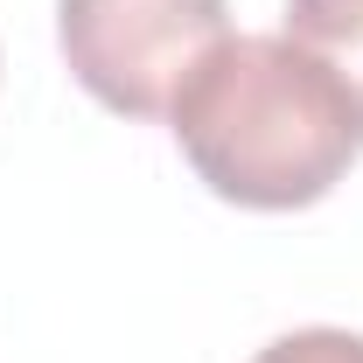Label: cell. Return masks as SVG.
<instances>
[{
    "instance_id": "6da1fadb",
    "label": "cell",
    "mask_w": 363,
    "mask_h": 363,
    "mask_svg": "<svg viewBox=\"0 0 363 363\" xmlns=\"http://www.w3.org/2000/svg\"><path fill=\"white\" fill-rule=\"evenodd\" d=\"M175 147L238 210H308L363 154V105L286 35H224L168 105Z\"/></svg>"
},
{
    "instance_id": "7a4b0ae2",
    "label": "cell",
    "mask_w": 363,
    "mask_h": 363,
    "mask_svg": "<svg viewBox=\"0 0 363 363\" xmlns=\"http://www.w3.org/2000/svg\"><path fill=\"white\" fill-rule=\"evenodd\" d=\"M224 35V0H56V43L70 77L126 119H168L182 77Z\"/></svg>"
},
{
    "instance_id": "3957f363",
    "label": "cell",
    "mask_w": 363,
    "mask_h": 363,
    "mask_svg": "<svg viewBox=\"0 0 363 363\" xmlns=\"http://www.w3.org/2000/svg\"><path fill=\"white\" fill-rule=\"evenodd\" d=\"M286 43L321 56L363 105V0H286Z\"/></svg>"
},
{
    "instance_id": "277c9868",
    "label": "cell",
    "mask_w": 363,
    "mask_h": 363,
    "mask_svg": "<svg viewBox=\"0 0 363 363\" xmlns=\"http://www.w3.org/2000/svg\"><path fill=\"white\" fill-rule=\"evenodd\" d=\"M252 363H363V335H350V328H294V335L266 342Z\"/></svg>"
}]
</instances>
